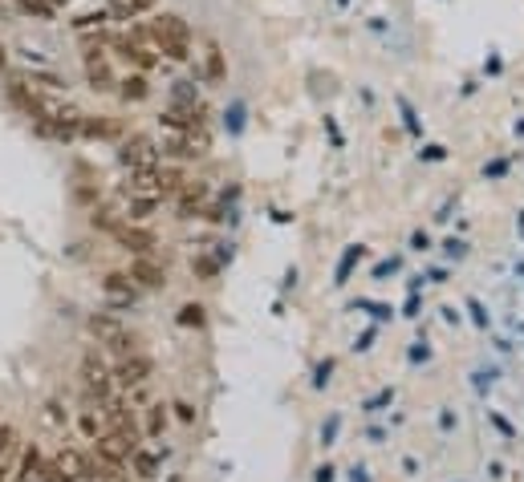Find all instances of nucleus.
<instances>
[{"label": "nucleus", "instance_id": "1", "mask_svg": "<svg viewBox=\"0 0 524 482\" xmlns=\"http://www.w3.org/2000/svg\"><path fill=\"white\" fill-rule=\"evenodd\" d=\"M142 37L155 45V53L171 57V62H191V29L175 12H159L142 25Z\"/></svg>", "mask_w": 524, "mask_h": 482}, {"label": "nucleus", "instance_id": "2", "mask_svg": "<svg viewBox=\"0 0 524 482\" xmlns=\"http://www.w3.org/2000/svg\"><path fill=\"white\" fill-rule=\"evenodd\" d=\"M114 53L123 57L131 70H139V73H151L155 65H159V53H155V45L142 37V29H131V33H118L114 41Z\"/></svg>", "mask_w": 524, "mask_h": 482}, {"label": "nucleus", "instance_id": "3", "mask_svg": "<svg viewBox=\"0 0 524 482\" xmlns=\"http://www.w3.org/2000/svg\"><path fill=\"white\" fill-rule=\"evenodd\" d=\"M81 65H86L89 89H98V94H110V89H118L114 65H110V53L102 49V45H86V53H81Z\"/></svg>", "mask_w": 524, "mask_h": 482}, {"label": "nucleus", "instance_id": "4", "mask_svg": "<svg viewBox=\"0 0 524 482\" xmlns=\"http://www.w3.org/2000/svg\"><path fill=\"white\" fill-rule=\"evenodd\" d=\"M81 386H86V394H89V402L98 397V405L110 397V389H114V373L106 369V361L98 357V353L89 349L86 357H81Z\"/></svg>", "mask_w": 524, "mask_h": 482}, {"label": "nucleus", "instance_id": "5", "mask_svg": "<svg viewBox=\"0 0 524 482\" xmlns=\"http://www.w3.org/2000/svg\"><path fill=\"white\" fill-rule=\"evenodd\" d=\"M89 333L98 337V345H110V349L123 357V353H134V333H126V325L123 320H114V316H106V312H98V316H89Z\"/></svg>", "mask_w": 524, "mask_h": 482}, {"label": "nucleus", "instance_id": "6", "mask_svg": "<svg viewBox=\"0 0 524 482\" xmlns=\"http://www.w3.org/2000/svg\"><path fill=\"white\" fill-rule=\"evenodd\" d=\"M159 154H163V150L155 146V138H147V134H134V138H126V142H123V150H118L123 167H131V170L159 167Z\"/></svg>", "mask_w": 524, "mask_h": 482}, {"label": "nucleus", "instance_id": "7", "mask_svg": "<svg viewBox=\"0 0 524 482\" xmlns=\"http://www.w3.org/2000/svg\"><path fill=\"white\" fill-rule=\"evenodd\" d=\"M54 474H57V482L94 478V462H89L78 446H62V450H57V458H54Z\"/></svg>", "mask_w": 524, "mask_h": 482}, {"label": "nucleus", "instance_id": "8", "mask_svg": "<svg viewBox=\"0 0 524 482\" xmlns=\"http://www.w3.org/2000/svg\"><path fill=\"white\" fill-rule=\"evenodd\" d=\"M204 118H207L204 105H167L159 114V122L171 134H187V130H196V126H204Z\"/></svg>", "mask_w": 524, "mask_h": 482}, {"label": "nucleus", "instance_id": "9", "mask_svg": "<svg viewBox=\"0 0 524 482\" xmlns=\"http://www.w3.org/2000/svg\"><path fill=\"white\" fill-rule=\"evenodd\" d=\"M114 239L126 247V252H134V255H147L151 247H159V236H155L151 228H139V223H131V220H123L114 228Z\"/></svg>", "mask_w": 524, "mask_h": 482}, {"label": "nucleus", "instance_id": "10", "mask_svg": "<svg viewBox=\"0 0 524 482\" xmlns=\"http://www.w3.org/2000/svg\"><path fill=\"white\" fill-rule=\"evenodd\" d=\"M147 378H151V361L142 357L139 349H134V353H123V361L114 365V381H118V386H123V389H134V386H142Z\"/></svg>", "mask_w": 524, "mask_h": 482}, {"label": "nucleus", "instance_id": "11", "mask_svg": "<svg viewBox=\"0 0 524 482\" xmlns=\"http://www.w3.org/2000/svg\"><path fill=\"white\" fill-rule=\"evenodd\" d=\"M131 276L134 284H139V288H147V292H159L163 284H167V268H163L159 260H151V255H139V260L131 263Z\"/></svg>", "mask_w": 524, "mask_h": 482}, {"label": "nucleus", "instance_id": "12", "mask_svg": "<svg viewBox=\"0 0 524 482\" xmlns=\"http://www.w3.org/2000/svg\"><path fill=\"white\" fill-rule=\"evenodd\" d=\"M204 199H207V183H204V179H187V183L179 187V195H175L179 220H196L199 211H204Z\"/></svg>", "mask_w": 524, "mask_h": 482}, {"label": "nucleus", "instance_id": "13", "mask_svg": "<svg viewBox=\"0 0 524 482\" xmlns=\"http://www.w3.org/2000/svg\"><path fill=\"white\" fill-rule=\"evenodd\" d=\"M102 296H106L110 304H134V300H139V284H134L126 272H106Z\"/></svg>", "mask_w": 524, "mask_h": 482}, {"label": "nucleus", "instance_id": "14", "mask_svg": "<svg viewBox=\"0 0 524 482\" xmlns=\"http://www.w3.org/2000/svg\"><path fill=\"white\" fill-rule=\"evenodd\" d=\"M118 97H123L126 105H139L151 97V81H147V73H126V78H118Z\"/></svg>", "mask_w": 524, "mask_h": 482}, {"label": "nucleus", "instance_id": "15", "mask_svg": "<svg viewBox=\"0 0 524 482\" xmlns=\"http://www.w3.org/2000/svg\"><path fill=\"white\" fill-rule=\"evenodd\" d=\"M228 78V62H224V49L216 41H207L204 49V81L207 86H220V81Z\"/></svg>", "mask_w": 524, "mask_h": 482}, {"label": "nucleus", "instance_id": "16", "mask_svg": "<svg viewBox=\"0 0 524 482\" xmlns=\"http://www.w3.org/2000/svg\"><path fill=\"white\" fill-rule=\"evenodd\" d=\"M151 9H155V0H106V12L114 21H134Z\"/></svg>", "mask_w": 524, "mask_h": 482}, {"label": "nucleus", "instance_id": "17", "mask_svg": "<svg viewBox=\"0 0 524 482\" xmlns=\"http://www.w3.org/2000/svg\"><path fill=\"white\" fill-rule=\"evenodd\" d=\"M159 199H163V195H134V199H131V207H126V220H131V223L151 220V215H155V207H159Z\"/></svg>", "mask_w": 524, "mask_h": 482}, {"label": "nucleus", "instance_id": "18", "mask_svg": "<svg viewBox=\"0 0 524 482\" xmlns=\"http://www.w3.org/2000/svg\"><path fill=\"white\" fill-rule=\"evenodd\" d=\"M167 421H171V413H167V405H163V402L147 405V426H142V434H147V438H163Z\"/></svg>", "mask_w": 524, "mask_h": 482}, {"label": "nucleus", "instance_id": "19", "mask_svg": "<svg viewBox=\"0 0 524 482\" xmlns=\"http://www.w3.org/2000/svg\"><path fill=\"white\" fill-rule=\"evenodd\" d=\"M81 130H86L89 138H118V130H123V126H118L114 118H89V114H81Z\"/></svg>", "mask_w": 524, "mask_h": 482}, {"label": "nucleus", "instance_id": "20", "mask_svg": "<svg viewBox=\"0 0 524 482\" xmlns=\"http://www.w3.org/2000/svg\"><path fill=\"white\" fill-rule=\"evenodd\" d=\"M94 478L98 482H131V474H126V462H94Z\"/></svg>", "mask_w": 524, "mask_h": 482}, {"label": "nucleus", "instance_id": "21", "mask_svg": "<svg viewBox=\"0 0 524 482\" xmlns=\"http://www.w3.org/2000/svg\"><path fill=\"white\" fill-rule=\"evenodd\" d=\"M131 462H134V474H139V478H155V470H159V458L147 454L142 446L131 454Z\"/></svg>", "mask_w": 524, "mask_h": 482}, {"label": "nucleus", "instance_id": "22", "mask_svg": "<svg viewBox=\"0 0 524 482\" xmlns=\"http://www.w3.org/2000/svg\"><path fill=\"white\" fill-rule=\"evenodd\" d=\"M171 105H199L196 81H175V89H171Z\"/></svg>", "mask_w": 524, "mask_h": 482}, {"label": "nucleus", "instance_id": "23", "mask_svg": "<svg viewBox=\"0 0 524 482\" xmlns=\"http://www.w3.org/2000/svg\"><path fill=\"white\" fill-rule=\"evenodd\" d=\"M17 9L29 12V17L49 21V17H54V9H57V0H17Z\"/></svg>", "mask_w": 524, "mask_h": 482}, {"label": "nucleus", "instance_id": "24", "mask_svg": "<svg viewBox=\"0 0 524 482\" xmlns=\"http://www.w3.org/2000/svg\"><path fill=\"white\" fill-rule=\"evenodd\" d=\"M187 183L183 170H159V195L167 199V195H179V187Z\"/></svg>", "mask_w": 524, "mask_h": 482}, {"label": "nucleus", "instance_id": "25", "mask_svg": "<svg viewBox=\"0 0 524 482\" xmlns=\"http://www.w3.org/2000/svg\"><path fill=\"white\" fill-rule=\"evenodd\" d=\"M106 17H110V12H81V17L78 21H73V29H78V33H94V29H98V33H102V25H106Z\"/></svg>", "mask_w": 524, "mask_h": 482}, {"label": "nucleus", "instance_id": "26", "mask_svg": "<svg viewBox=\"0 0 524 482\" xmlns=\"http://www.w3.org/2000/svg\"><path fill=\"white\" fill-rule=\"evenodd\" d=\"M78 430L86 434L89 442H94L102 430H106V426H102V421H98V413H94V410H81V418H78Z\"/></svg>", "mask_w": 524, "mask_h": 482}, {"label": "nucleus", "instance_id": "27", "mask_svg": "<svg viewBox=\"0 0 524 482\" xmlns=\"http://www.w3.org/2000/svg\"><path fill=\"white\" fill-rule=\"evenodd\" d=\"M179 325H187V328L204 325V304H183L179 308Z\"/></svg>", "mask_w": 524, "mask_h": 482}, {"label": "nucleus", "instance_id": "28", "mask_svg": "<svg viewBox=\"0 0 524 482\" xmlns=\"http://www.w3.org/2000/svg\"><path fill=\"white\" fill-rule=\"evenodd\" d=\"M13 446H17V434H13V426H0V462H9Z\"/></svg>", "mask_w": 524, "mask_h": 482}, {"label": "nucleus", "instance_id": "29", "mask_svg": "<svg viewBox=\"0 0 524 482\" xmlns=\"http://www.w3.org/2000/svg\"><path fill=\"white\" fill-rule=\"evenodd\" d=\"M171 410H175V418L183 421V426H191V421H196V410H191V405H187V402H175V405H171Z\"/></svg>", "mask_w": 524, "mask_h": 482}, {"label": "nucleus", "instance_id": "30", "mask_svg": "<svg viewBox=\"0 0 524 482\" xmlns=\"http://www.w3.org/2000/svg\"><path fill=\"white\" fill-rule=\"evenodd\" d=\"M191 268H196L199 276H216V260H196Z\"/></svg>", "mask_w": 524, "mask_h": 482}, {"label": "nucleus", "instance_id": "31", "mask_svg": "<svg viewBox=\"0 0 524 482\" xmlns=\"http://www.w3.org/2000/svg\"><path fill=\"white\" fill-rule=\"evenodd\" d=\"M45 418L54 421V426H62V421H65V413H62V405H45Z\"/></svg>", "mask_w": 524, "mask_h": 482}, {"label": "nucleus", "instance_id": "32", "mask_svg": "<svg viewBox=\"0 0 524 482\" xmlns=\"http://www.w3.org/2000/svg\"><path fill=\"white\" fill-rule=\"evenodd\" d=\"M0 482H9V466L0 462Z\"/></svg>", "mask_w": 524, "mask_h": 482}, {"label": "nucleus", "instance_id": "33", "mask_svg": "<svg viewBox=\"0 0 524 482\" xmlns=\"http://www.w3.org/2000/svg\"><path fill=\"white\" fill-rule=\"evenodd\" d=\"M0 65H4V49H0Z\"/></svg>", "mask_w": 524, "mask_h": 482}]
</instances>
